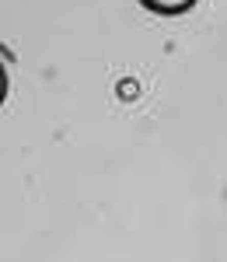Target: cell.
Masks as SVG:
<instances>
[{
	"label": "cell",
	"mask_w": 227,
	"mask_h": 262,
	"mask_svg": "<svg viewBox=\"0 0 227 262\" xmlns=\"http://www.w3.org/2000/svg\"><path fill=\"white\" fill-rule=\"evenodd\" d=\"M147 11H154V14H165V18H171V14H186V11H192L196 7V0H140Z\"/></svg>",
	"instance_id": "1"
},
{
	"label": "cell",
	"mask_w": 227,
	"mask_h": 262,
	"mask_svg": "<svg viewBox=\"0 0 227 262\" xmlns=\"http://www.w3.org/2000/svg\"><path fill=\"white\" fill-rule=\"evenodd\" d=\"M119 95L123 98H137V81H123L119 84Z\"/></svg>",
	"instance_id": "2"
},
{
	"label": "cell",
	"mask_w": 227,
	"mask_h": 262,
	"mask_svg": "<svg viewBox=\"0 0 227 262\" xmlns=\"http://www.w3.org/2000/svg\"><path fill=\"white\" fill-rule=\"evenodd\" d=\"M4 98H7V67L0 63V105H4Z\"/></svg>",
	"instance_id": "3"
}]
</instances>
